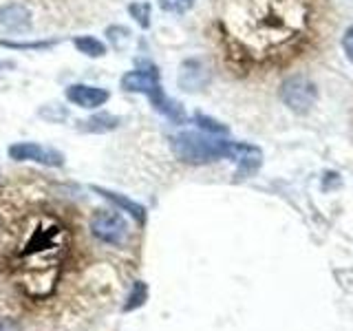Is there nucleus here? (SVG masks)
Instances as JSON below:
<instances>
[{
  "label": "nucleus",
  "instance_id": "nucleus-1",
  "mask_svg": "<svg viewBox=\"0 0 353 331\" xmlns=\"http://www.w3.org/2000/svg\"><path fill=\"white\" fill-rule=\"evenodd\" d=\"M314 0H225V33L234 58L281 66L303 49L314 27Z\"/></svg>",
  "mask_w": 353,
  "mask_h": 331
},
{
  "label": "nucleus",
  "instance_id": "nucleus-2",
  "mask_svg": "<svg viewBox=\"0 0 353 331\" xmlns=\"http://www.w3.org/2000/svg\"><path fill=\"white\" fill-rule=\"evenodd\" d=\"M71 234L60 219H33L11 259L16 285L25 296L42 301L55 292L64 261L69 257Z\"/></svg>",
  "mask_w": 353,
  "mask_h": 331
},
{
  "label": "nucleus",
  "instance_id": "nucleus-3",
  "mask_svg": "<svg viewBox=\"0 0 353 331\" xmlns=\"http://www.w3.org/2000/svg\"><path fill=\"white\" fill-rule=\"evenodd\" d=\"M174 154L185 163H210L216 159H241L243 154L256 150L250 143H234L228 139H212L201 132H181L172 137Z\"/></svg>",
  "mask_w": 353,
  "mask_h": 331
},
{
  "label": "nucleus",
  "instance_id": "nucleus-4",
  "mask_svg": "<svg viewBox=\"0 0 353 331\" xmlns=\"http://www.w3.org/2000/svg\"><path fill=\"white\" fill-rule=\"evenodd\" d=\"M121 88L124 91H130V93H143L150 97L152 106L163 113L165 117H170L174 121H181L183 119V110L181 106L172 102L163 95L161 86H159V75L154 69L150 71H130L121 77Z\"/></svg>",
  "mask_w": 353,
  "mask_h": 331
},
{
  "label": "nucleus",
  "instance_id": "nucleus-5",
  "mask_svg": "<svg viewBox=\"0 0 353 331\" xmlns=\"http://www.w3.org/2000/svg\"><path fill=\"white\" fill-rule=\"evenodd\" d=\"M91 232L97 241L106 245H124L128 237V223L119 214V210H97L91 217Z\"/></svg>",
  "mask_w": 353,
  "mask_h": 331
},
{
  "label": "nucleus",
  "instance_id": "nucleus-6",
  "mask_svg": "<svg viewBox=\"0 0 353 331\" xmlns=\"http://www.w3.org/2000/svg\"><path fill=\"white\" fill-rule=\"evenodd\" d=\"M283 102L296 113H307L312 104L316 102V88L307 80L305 75H292L290 80H285L281 86Z\"/></svg>",
  "mask_w": 353,
  "mask_h": 331
},
{
  "label": "nucleus",
  "instance_id": "nucleus-7",
  "mask_svg": "<svg viewBox=\"0 0 353 331\" xmlns=\"http://www.w3.org/2000/svg\"><path fill=\"white\" fill-rule=\"evenodd\" d=\"M9 157L14 161H36L42 166H49V168H60L64 166V154L53 150V148H44L40 143L33 141H18L9 146Z\"/></svg>",
  "mask_w": 353,
  "mask_h": 331
},
{
  "label": "nucleus",
  "instance_id": "nucleus-8",
  "mask_svg": "<svg viewBox=\"0 0 353 331\" xmlns=\"http://www.w3.org/2000/svg\"><path fill=\"white\" fill-rule=\"evenodd\" d=\"M110 93L102 86H91V84H71L66 88V99L71 104L86 108V110H95L99 106H104L108 102Z\"/></svg>",
  "mask_w": 353,
  "mask_h": 331
},
{
  "label": "nucleus",
  "instance_id": "nucleus-9",
  "mask_svg": "<svg viewBox=\"0 0 353 331\" xmlns=\"http://www.w3.org/2000/svg\"><path fill=\"white\" fill-rule=\"evenodd\" d=\"M0 27L11 33H22L31 29V14L22 5H7L0 9Z\"/></svg>",
  "mask_w": 353,
  "mask_h": 331
},
{
  "label": "nucleus",
  "instance_id": "nucleus-10",
  "mask_svg": "<svg viewBox=\"0 0 353 331\" xmlns=\"http://www.w3.org/2000/svg\"><path fill=\"white\" fill-rule=\"evenodd\" d=\"M93 192L102 194L104 199H108L110 203H115L119 210H124V212H128L132 219L137 221L139 225L146 223V208L139 205V203H135L132 199H128V197H124V194H119V192H113V190H106V188H99V185H93Z\"/></svg>",
  "mask_w": 353,
  "mask_h": 331
},
{
  "label": "nucleus",
  "instance_id": "nucleus-11",
  "mask_svg": "<svg viewBox=\"0 0 353 331\" xmlns=\"http://www.w3.org/2000/svg\"><path fill=\"white\" fill-rule=\"evenodd\" d=\"M208 82V73H205V66L199 62V60H188L181 69L179 75V84L185 88V91H196V88L205 86Z\"/></svg>",
  "mask_w": 353,
  "mask_h": 331
},
{
  "label": "nucleus",
  "instance_id": "nucleus-12",
  "mask_svg": "<svg viewBox=\"0 0 353 331\" xmlns=\"http://www.w3.org/2000/svg\"><path fill=\"white\" fill-rule=\"evenodd\" d=\"M148 301V285L143 283V281H135L130 287V292L126 296V301L124 305H121V312L128 314V312H135V309L143 307Z\"/></svg>",
  "mask_w": 353,
  "mask_h": 331
},
{
  "label": "nucleus",
  "instance_id": "nucleus-13",
  "mask_svg": "<svg viewBox=\"0 0 353 331\" xmlns=\"http://www.w3.org/2000/svg\"><path fill=\"white\" fill-rule=\"evenodd\" d=\"M117 126H119V117L108 115V113H97V115L88 117L84 121L82 130H86V132H108V130H115Z\"/></svg>",
  "mask_w": 353,
  "mask_h": 331
},
{
  "label": "nucleus",
  "instance_id": "nucleus-14",
  "mask_svg": "<svg viewBox=\"0 0 353 331\" xmlns=\"http://www.w3.org/2000/svg\"><path fill=\"white\" fill-rule=\"evenodd\" d=\"M73 44H75L77 51L86 55V58H102V55H106L104 42H99L93 36H80V38L73 40Z\"/></svg>",
  "mask_w": 353,
  "mask_h": 331
},
{
  "label": "nucleus",
  "instance_id": "nucleus-15",
  "mask_svg": "<svg viewBox=\"0 0 353 331\" xmlns=\"http://www.w3.org/2000/svg\"><path fill=\"white\" fill-rule=\"evenodd\" d=\"M128 11H130V16L135 18L143 29L150 27V5L148 3H132L128 7Z\"/></svg>",
  "mask_w": 353,
  "mask_h": 331
},
{
  "label": "nucleus",
  "instance_id": "nucleus-16",
  "mask_svg": "<svg viewBox=\"0 0 353 331\" xmlns=\"http://www.w3.org/2000/svg\"><path fill=\"white\" fill-rule=\"evenodd\" d=\"M194 5V0H161V7L165 11H172V14H183Z\"/></svg>",
  "mask_w": 353,
  "mask_h": 331
},
{
  "label": "nucleus",
  "instance_id": "nucleus-17",
  "mask_svg": "<svg viewBox=\"0 0 353 331\" xmlns=\"http://www.w3.org/2000/svg\"><path fill=\"white\" fill-rule=\"evenodd\" d=\"M194 119H196V124L201 126L203 130H208V132H225V130H228L223 124H219V121L210 119V117H205V115H199V113H196Z\"/></svg>",
  "mask_w": 353,
  "mask_h": 331
},
{
  "label": "nucleus",
  "instance_id": "nucleus-18",
  "mask_svg": "<svg viewBox=\"0 0 353 331\" xmlns=\"http://www.w3.org/2000/svg\"><path fill=\"white\" fill-rule=\"evenodd\" d=\"M342 47H345L347 58L353 62V27L347 29V36H345V40H342Z\"/></svg>",
  "mask_w": 353,
  "mask_h": 331
},
{
  "label": "nucleus",
  "instance_id": "nucleus-19",
  "mask_svg": "<svg viewBox=\"0 0 353 331\" xmlns=\"http://www.w3.org/2000/svg\"><path fill=\"white\" fill-rule=\"evenodd\" d=\"M0 331H22L20 325L11 318H0Z\"/></svg>",
  "mask_w": 353,
  "mask_h": 331
}]
</instances>
